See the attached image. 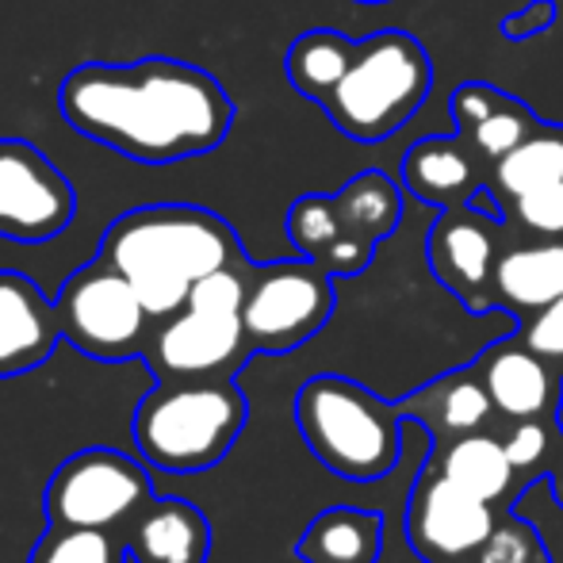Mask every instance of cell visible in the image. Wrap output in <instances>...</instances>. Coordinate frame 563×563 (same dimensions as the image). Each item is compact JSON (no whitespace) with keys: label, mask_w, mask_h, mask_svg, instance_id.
<instances>
[{"label":"cell","mask_w":563,"mask_h":563,"mask_svg":"<svg viewBox=\"0 0 563 563\" xmlns=\"http://www.w3.org/2000/svg\"><path fill=\"white\" fill-rule=\"evenodd\" d=\"M58 108L77 134L139 165L211 154L234 123L223 85L177 58L85 62L62 81Z\"/></svg>","instance_id":"1"},{"label":"cell","mask_w":563,"mask_h":563,"mask_svg":"<svg viewBox=\"0 0 563 563\" xmlns=\"http://www.w3.org/2000/svg\"><path fill=\"white\" fill-rule=\"evenodd\" d=\"M97 257L131 280L154 322L177 314L196 280L245 265L234 230L216 211L192 203H150L126 211L104 230Z\"/></svg>","instance_id":"2"},{"label":"cell","mask_w":563,"mask_h":563,"mask_svg":"<svg viewBox=\"0 0 563 563\" xmlns=\"http://www.w3.org/2000/svg\"><path fill=\"white\" fill-rule=\"evenodd\" d=\"M245 426V399L230 379L157 384L134 407V445L162 472L216 467Z\"/></svg>","instance_id":"3"},{"label":"cell","mask_w":563,"mask_h":563,"mask_svg":"<svg viewBox=\"0 0 563 563\" xmlns=\"http://www.w3.org/2000/svg\"><path fill=\"white\" fill-rule=\"evenodd\" d=\"M242 265L219 268V273L196 280L188 303L177 314L162 319L150 334L146 361L154 368L157 384L177 379H230L253 353L250 334L242 322L245 303Z\"/></svg>","instance_id":"4"},{"label":"cell","mask_w":563,"mask_h":563,"mask_svg":"<svg viewBox=\"0 0 563 563\" xmlns=\"http://www.w3.org/2000/svg\"><path fill=\"white\" fill-rule=\"evenodd\" d=\"M296 426L307 449L341 479H384L399 460L395 415L345 376H314L296 395Z\"/></svg>","instance_id":"5"},{"label":"cell","mask_w":563,"mask_h":563,"mask_svg":"<svg viewBox=\"0 0 563 563\" xmlns=\"http://www.w3.org/2000/svg\"><path fill=\"white\" fill-rule=\"evenodd\" d=\"M430 92V54L407 31H379L356 43L353 66L322 108L349 139L379 142L422 108Z\"/></svg>","instance_id":"6"},{"label":"cell","mask_w":563,"mask_h":563,"mask_svg":"<svg viewBox=\"0 0 563 563\" xmlns=\"http://www.w3.org/2000/svg\"><path fill=\"white\" fill-rule=\"evenodd\" d=\"M62 338L92 361H131L142 356L154 334V314L139 299L119 268L97 257L77 268L58 291Z\"/></svg>","instance_id":"7"},{"label":"cell","mask_w":563,"mask_h":563,"mask_svg":"<svg viewBox=\"0 0 563 563\" xmlns=\"http://www.w3.org/2000/svg\"><path fill=\"white\" fill-rule=\"evenodd\" d=\"M154 498L150 475L139 460L115 449H85L51 475L43 510L51 526L126 529Z\"/></svg>","instance_id":"8"},{"label":"cell","mask_w":563,"mask_h":563,"mask_svg":"<svg viewBox=\"0 0 563 563\" xmlns=\"http://www.w3.org/2000/svg\"><path fill=\"white\" fill-rule=\"evenodd\" d=\"M330 311H334V284L319 261H276L253 273L242 322L253 349L284 353L319 334Z\"/></svg>","instance_id":"9"},{"label":"cell","mask_w":563,"mask_h":563,"mask_svg":"<svg viewBox=\"0 0 563 563\" xmlns=\"http://www.w3.org/2000/svg\"><path fill=\"white\" fill-rule=\"evenodd\" d=\"M77 196L66 173L38 146L0 139V238L38 245L74 223Z\"/></svg>","instance_id":"10"},{"label":"cell","mask_w":563,"mask_h":563,"mask_svg":"<svg viewBox=\"0 0 563 563\" xmlns=\"http://www.w3.org/2000/svg\"><path fill=\"white\" fill-rule=\"evenodd\" d=\"M407 533L426 563H467L495 537V510L452 479H426L407 514Z\"/></svg>","instance_id":"11"},{"label":"cell","mask_w":563,"mask_h":563,"mask_svg":"<svg viewBox=\"0 0 563 563\" xmlns=\"http://www.w3.org/2000/svg\"><path fill=\"white\" fill-rule=\"evenodd\" d=\"M58 341V303H51L31 276L0 268V379L35 372Z\"/></svg>","instance_id":"12"},{"label":"cell","mask_w":563,"mask_h":563,"mask_svg":"<svg viewBox=\"0 0 563 563\" xmlns=\"http://www.w3.org/2000/svg\"><path fill=\"white\" fill-rule=\"evenodd\" d=\"M123 541L134 563H208L211 526L185 498H150Z\"/></svg>","instance_id":"13"},{"label":"cell","mask_w":563,"mask_h":563,"mask_svg":"<svg viewBox=\"0 0 563 563\" xmlns=\"http://www.w3.org/2000/svg\"><path fill=\"white\" fill-rule=\"evenodd\" d=\"M430 265L456 296H475L495 280V238L475 211H449L430 230Z\"/></svg>","instance_id":"14"},{"label":"cell","mask_w":563,"mask_h":563,"mask_svg":"<svg viewBox=\"0 0 563 563\" xmlns=\"http://www.w3.org/2000/svg\"><path fill=\"white\" fill-rule=\"evenodd\" d=\"M303 563H376L384 552V518L356 506H330L296 544Z\"/></svg>","instance_id":"15"},{"label":"cell","mask_w":563,"mask_h":563,"mask_svg":"<svg viewBox=\"0 0 563 563\" xmlns=\"http://www.w3.org/2000/svg\"><path fill=\"white\" fill-rule=\"evenodd\" d=\"M498 299L518 311H544L563 299V242H541L510 250L495 265Z\"/></svg>","instance_id":"16"},{"label":"cell","mask_w":563,"mask_h":563,"mask_svg":"<svg viewBox=\"0 0 563 563\" xmlns=\"http://www.w3.org/2000/svg\"><path fill=\"white\" fill-rule=\"evenodd\" d=\"M487 391L503 415L537 418L552 399V379L537 349H495L487 361Z\"/></svg>","instance_id":"17"},{"label":"cell","mask_w":563,"mask_h":563,"mask_svg":"<svg viewBox=\"0 0 563 563\" xmlns=\"http://www.w3.org/2000/svg\"><path fill=\"white\" fill-rule=\"evenodd\" d=\"M334 208H338L345 238L376 245L391 234L395 223H399L402 196H399V188H395V180L384 177V173H361V177H353L334 196Z\"/></svg>","instance_id":"18"},{"label":"cell","mask_w":563,"mask_h":563,"mask_svg":"<svg viewBox=\"0 0 563 563\" xmlns=\"http://www.w3.org/2000/svg\"><path fill=\"white\" fill-rule=\"evenodd\" d=\"M356 43L338 31H307L288 46V81L303 92L307 100H327L334 92V85L345 77V69L353 66Z\"/></svg>","instance_id":"19"},{"label":"cell","mask_w":563,"mask_h":563,"mask_svg":"<svg viewBox=\"0 0 563 563\" xmlns=\"http://www.w3.org/2000/svg\"><path fill=\"white\" fill-rule=\"evenodd\" d=\"M441 475L460 483L464 490H472V495L495 503L498 495L510 490L514 460H510V452H506V445H498L495 438L464 433V438L445 452V460H441Z\"/></svg>","instance_id":"20"},{"label":"cell","mask_w":563,"mask_h":563,"mask_svg":"<svg viewBox=\"0 0 563 563\" xmlns=\"http://www.w3.org/2000/svg\"><path fill=\"white\" fill-rule=\"evenodd\" d=\"M407 177L410 192L422 196L430 203H456L460 196H472L475 192V177H472V165L467 157L460 154L452 142H418L407 157Z\"/></svg>","instance_id":"21"},{"label":"cell","mask_w":563,"mask_h":563,"mask_svg":"<svg viewBox=\"0 0 563 563\" xmlns=\"http://www.w3.org/2000/svg\"><path fill=\"white\" fill-rule=\"evenodd\" d=\"M563 180V126H544L533 131L526 142L510 150V154L498 157L495 185L503 188L510 200L526 192H537L544 185H556Z\"/></svg>","instance_id":"22"},{"label":"cell","mask_w":563,"mask_h":563,"mask_svg":"<svg viewBox=\"0 0 563 563\" xmlns=\"http://www.w3.org/2000/svg\"><path fill=\"white\" fill-rule=\"evenodd\" d=\"M126 541L112 529L51 526L31 549L27 563H126Z\"/></svg>","instance_id":"23"},{"label":"cell","mask_w":563,"mask_h":563,"mask_svg":"<svg viewBox=\"0 0 563 563\" xmlns=\"http://www.w3.org/2000/svg\"><path fill=\"white\" fill-rule=\"evenodd\" d=\"M288 238L303 257L319 261L334 242L345 238L334 208V196H303L288 211Z\"/></svg>","instance_id":"24"},{"label":"cell","mask_w":563,"mask_h":563,"mask_svg":"<svg viewBox=\"0 0 563 563\" xmlns=\"http://www.w3.org/2000/svg\"><path fill=\"white\" fill-rule=\"evenodd\" d=\"M533 131H537L533 115H529L526 108L503 100L495 112L472 126V139H475V150H479V154H487L498 162V157L510 154V150L518 146V142H526Z\"/></svg>","instance_id":"25"},{"label":"cell","mask_w":563,"mask_h":563,"mask_svg":"<svg viewBox=\"0 0 563 563\" xmlns=\"http://www.w3.org/2000/svg\"><path fill=\"white\" fill-rule=\"evenodd\" d=\"M490 407H495V402H490L487 387L472 384V379H456V384L441 395V422H445V430L464 438V433H475L487 422Z\"/></svg>","instance_id":"26"},{"label":"cell","mask_w":563,"mask_h":563,"mask_svg":"<svg viewBox=\"0 0 563 563\" xmlns=\"http://www.w3.org/2000/svg\"><path fill=\"white\" fill-rule=\"evenodd\" d=\"M514 211L529 230L549 238H563V180L556 185H544L537 192H526L514 200Z\"/></svg>","instance_id":"27"},{"label":"cell","mask_w":563,"mask_h":563,"mask_svg":"<svg viewBox=\"0 0 563 563\" xmlns=\"http://www.w3.org/2000/svg\"><path fill=\"white\" fill-rule=\"evenodd\" d=\"M529 349H537L541 356H563V299L537 311L529 327Z\"/></svg>","instance_id":"28"},{"label":"cell","mask_w":563,"mask_h":563,"mask_svg":"<svg viewBox=\"0 0 563 563\" xmlns=\"http://www.w3.org/2000/svg\"><path fill=\"white\" fill-rule=\"evenodd\" d=\"M503 100H506L503 92H490V89H483V85H464V89H456V97H452V112H456L460 123L475 126L479 119H487L495 112Z\"/></svg>","instance_id":"29"},{"label":"cell","mask_w":563,"mask_h":563,"mask_svg":"<svg viewBox=\"0 0 563 563\" xmlns=\"http://www.w3.org/2000/svg\"><path fill=\"white\" fill-rule=\"evenodd\" d=\"M544 449H549V438H544V430L533 422V418H526V422L510 433V441H506V452H510L514 467L537 464V460L544 456Z\"/></svg>","instance_id":"30"},{"label":"cell","mask_w":563,"mask_h":563,"mask_svg":"<svg viewBox=\"0 0 563 563\" xmlns=\"http://www.w3.org/2000/svg\"><path fill=\"white\" fill-rule=\"evenodd\" d=\"M510 563H529V560H526V556H518V560H510Z\"/></svg>","instance_id":"31"},{"label":"cell","mask_w":563,"mask_h":563,"mask_svg":"<svg viewBox=\"0 0 563 563\" xmlns=\"http://www.w3.org/2000/svg\"><path fill=\"white\" fill-rule=\"evenodd\" d=\"M361 4H379V0H361Z\"/></svg>","instance_id":"32"},{"label":"cell","mask_w":563,"mask_h":563,"mask_svg":"<svg viewBox=\"0 0 563 563\" xmlns=\"http://www.w3.org/2000/svg\"><path fill=\"white\" fill-rule=\"evenodd\" d=\"M560 487H563V479H560Z\"/></svg>","instance_id":"33"}]
</instances>
